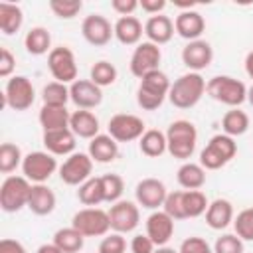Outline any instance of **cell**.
<instances>
[{"mask_svg":"<svg viewBox=\"0 0 253 253\" xmlns=\"http://www.w3.org/2000/svg\"><path fill=\"white\" fill-rule=\"evenodd\" d=\"M87 154L93 158V162L109 164L119 156V142L111 134H97L95 138L89 140Z\"/></svg>","mask_w":253,"mask_h":253,"instance_id":"obj_24","label":"cell"},{"mask_svg":"<svg viewBox=\"0 0 253 253\" xmlns=\"http://www.w3.org/2000/svg\"><path fill=\"white\" fill-rule=\"evenodd\" d=\"M107 134H111L117 142H132L144 134V121L130 113H117L109 119Z\"/></svg>","mask_w":253,"mask_h":253,"instance_id":"obj_12","label":"cell"},{"mask_svg":"<svg viewBox=\"0 0 253 253\" xmlns=\"http://www.w3.org/2000/svg\"><path fill=\"white\" fill-rule=\"evenodd\" d=\"M237 154V142L235 138L219 132L210 138V142L200 152V164L206 170H219L227 162H231Z\"/></svg>","mask_w":253,"mask_h":253,"instance_id":"obj_5","label":"cell"},{"mask_svg":"<svg viewBox=\"0 0 253 253\" xmlns=\"http://www.w3.org/2000/svg\"><path fill=\"white\" fill-rule=\"evenodd\" d=\"M162 210H164V211H166L174 221L188 219V217H186V211H184V190L168 192V196H166V200H164Z\"/></svg>","mask_w":253,"mask_h":253,"instance_id":"obj_43","label":"cell"},{"mask_svg":"<svg viewBox=\"0 0 253 253\" xmlns=\"http://www.w3.org/2000/svg\"><path fill=\"white\" fill-rule=\"evenodd\" d=\"M174 22L164 16V14H158V16H150L146 22H144V36L148 38V42L156 43V45H164L172 40L174 36Z\"/></svg>","mask_w":253,"mask_h":253,"instance_id":"obj_23","label":"cell"},{"mask_svg":"<svg viewBox=\"0 0 253 253\" xmlns=\"http://www.w3.org/2000/svg\"><path fill=\"white\" fill-rule=\"evenodd\" d=\"M233 227L237 237H241L243 241H253V206L241 210L233 217Z\"/></svg>","mask_w":253,"mask_h":253,"instance_id":"obj_41","label":"cell"},{"mask_svg":"<svg viewBox=\"0 0 253 253\" xmlns=\"http://www.w3.org/2000/svg\"><path fill=\"white\" fill-rule=\"evenodd\" d=\"M174 30L180 38L188 40V42H196L200 40V36L206 30V20L198 10H182L176 20H174Z\"/></svg>","mask_w":253,"mask_h":253,"instance_id":"obj_20","label":"cell"},{"mask_svg":"<svg viewBox=\"0 0 253 253\" xmlns=\"http://www.w3.org/2000/svg\"><path fill=\"white\" fill-rule=\"evenodd\" d=\"M69 97H71V103L77 109L91 111V109L101 105L103 89L99 85H95L91 79H77L69 85Z\"/></svg>","mask_w":253,"mask_h":253,"instance_id":"obj_17","label":"cell"},{"mask_svg":"<svg viewBox=\"0 0 253 253\" xmlns=\"http://www.w3.org/2000/svg\"><path fill=\"white\" fill-rule=\"evenodd\" d=\"M57 168V160L53 154L47 150H34L24 156L22 162V174L32 182V184H45Z\"/></svg>","mask_w":253,"mask_h":253,"instance_id":"obj_8","label":"cell"},{"mask_svg":"<svg viewBox=\"0 0 253 253\" xmlns=\"http://www.w3.org/2000/svg\"><path fill=\"white\" fill-rule=\"evenodd\" d=\"M32 184L26 176H6L0 186V208L6 213H16L28 208Z\"/></svg>","mask_w":253,"mask_h":253,"instance_id":"obj_6","label":"cell"},{"mask_svg":"<svg viewBox=\"0 0 253 253\" xmlns=\"http://www.w3.org/2000/svg\"><path fill=\"white\" fill-rule=\"evenodd\" d=\"M146 235L156 247H164L174 235V219L164 210H154L146 217Z\"/></svg>","mask_w":253,"mask_h":253,"instance_id":"obj_19","label":"cell"},{"mask_svg":"<svg viewBox=\"0 0 253 253\" xmlns=\"http://www.w3.org/2000/svg\"><path fill=\"white\" fill-rule=\"evenodd\" d=\"M113 30H115L117 42L123 45H138L144 34V26L136 16H121L113 24Z\"/></svg>","mask_w":253,"mask_h":253,"instance_id":"obj_22","label":"cell"},{"mask_svg":"<svg viewBox=\"0 0 253 253\" xmlns=\"http://www.w3.org/2000/svg\"><path fill=\"white\" fill-rule=\"evenodd\" d=\"M81 36L87 43H91L95 47H103L111 42V38H115V30L105 16L89 14L81 22Z\"/></svg>","mask_w":253,"mask_h":253,"instance_id":"obj_15","label":"cell"},{"mask_svg":"<svg viewBox=\"0 0 253 253\" xmlns=\"http://www.w3.org/2000/svg\"><path fill=\"white\" fill-rule=\"evenodd\" d=\"M154 253H178L176 249H172V247H168V245H164V247H156V251Z\"/></svg>","mask_w":253,"mask_h":253,"instance_id":"obj_54","label":"cell"},{"mask_svg":"<svg viewBox=\"0 0 253 253\" xmlns=\"http://www.w3.org/2000/svg\"><path fill=\"white\" fill-rule=\"evenodd\" d=\"M138 148L144 156L148 158H160L164 152H168V144H166V132L158 130V128H148L144 130V134L138 138Z\"/></svg>","mask_w":253,"mask_h":253,"instance_id":"obj_30","label":"cell"},{"mask_svg":"<svg viewBox=\"0 0 253 253\" xmlns=\"http://www.w3.org/2000/svg\"><path fill=\"white\" fill-rule=\"evenodd\" d=\"M138 8H142V12H146L150 16H158L166 8V0H140Z\"/></svg>","mask_w":253,"mask_h":253,"instance_id":"obj_50","label":"cell"},{"mask_svg":"<svg viewBox=\"0 0 253 253\" xmlns=\"http://www.w3.org/2000/svg\"><path fill=\"white\" fill-rule=\"evenodd\" d=\"M233 206L229 200L225 198H217L213 202H210L208 210H206V223L219 231V229H225L229 223H233Z\"/></svg>","mask_w":253,"mask_h":253,"instance_id":"obj_26","label":"cell"},{"mask_svg":"<svg viewBox=\"0 0 253 253\" xmlns=\"http://www.w3.org/2000/svg\"><path fill=\"white\" fill-rule=\"evenodd\" d=\"M42 142L45 150L53 156H69L75 152L77 146V136L71 132V128H61V130H47L42 136Z\"/></svg>","mask_w":253,"mask_h":253,"instance_id":"obj_21","label":"cell"},{"mask_svg":"<svg viewBox=\"0 0 253 253\" xmlns=\"http://www.w3.org/2000/svg\"><path fill=\"white\" fill-rule=\"evenodd\" d=\"M117 75H119V73H117V67H115L111 61H105V59L93 63V67H91V71H89V79H91L95 85H99L101 89L113 85V83L117 81Z\"/></svg>","mask_w":253,"mask_h":253,"instance_id":"obj_38","label":"cell"},{"mask_svg":"<svg viewBox=\"0 0 253 253\" xmlns=\"http://www.w3.org/2000/svg\"><path fill=\"white\" fill-rule=\"evenodd\" d=\"M42 101H43V105H49V107H65L67 101H71L69 87L65 83L51 81V83L43 85V89H42Z\"/></svg>","mask_w":253,"mask_h":253,"instance_id":"obj_36","label":"cell"},{"mask_svg":"<svg viewBox=\"0 0 253 253\" xmlns=\"http://www.w3.org/2000/svg\"><path fill=\"white\" fill-rule=\"evenodd\" d=\"M247 103H249V105L253 107V85H251V87L247 89Z\"/></svg>","mask_w":253,"mask_h":253,"instance_id":"obj_55","label":"cell"},{"mask_svg":"<svg viewBox=\"0 0 253 253\" xmlns=\"http://www.w3.org/2000/svg\"><path fill=\"white\" fill-rule=\"evenodd\" d=\"M0 253H28L26 247L18 241V239H10V237H4L0 241Z\"/></svg>","mask_w":253,"mask_h":253,"instance_id":"obj_51","label":"cell"},{"mask_svg":"<svg viewBox=\"0 0 253 253\" xmlns=\"http://www.w3.org/2000/svg\"><path fill=\"white\" fill-rule=\"evenodd\" d=\"M69 128L75 136L79 138H95L99 134V119L95 117V113L85 111V109H77L75 113H71L69 119Z\"/></svg>","mask_w":253,"mask_h":253,"instance_id":"obj_27","label":"cell"},{"mask_svg":"<svg viewBox=\"0 0 253 253\" xmlns=\"http://www.w3.org/2000/svg\"><path fill=\"white\" fill-rule=\"evenodd\" d=\"M91 172H93V158L87 152H73L59 166V178L67 186H81L91 178Z\"/></svg>","mask_w":253,"mask_h":253,"instance_id":"obj_13","label":"cell"},{"mask_svg":"<svg viewBox=\"0 0 253 253\" xmlns=\"http://www.w3.org/2000/svg\"><path fill=\"white\" fill-rule=\"evenodd\" d=\"M166 196H168V190H166L164 182L158 178H142L134 188L136 204L146 210H152V211L164 206Z\"/></svg>","mask_w":253,"mask_h":253,"instance_id":"obj_16","label":"cell"},{"mask_svg":"<svg viewBox=\"0 0 253 253\" xmlns=\"http://www.w3.org/2000/svg\"><path fill=\"white\" fill-rule=\"evenodd\" d=\"M160 61H162V51H160V45L152 43V42H140L132 55H130V73L138 79H142L144 75L160 69Z\"/></svg>","mask_w":253,"mask_h":253,"instance_id":"obj_11","label":"cell"},{"mask_svg":"<svg viewBox=\"0 0 253 253\" xmlns=\"http://www.w3.org/2000/svg\"><path fill=\"white\" fill-rule=\"evenodd\" d=\"M24 47L30 55H45L53 49L51 47V34L42 26L30 28L26 38H24Z\"/></svg>","mask_w":253,"mask_h":253,"instance_id":"obj_31","label":"cell"},{"mask_svg":"<svg viewBox=\"0 0 253 253\" xmlns=\"http://www.w3.org/2000/svg\"><path fill=\"white\" fill-rule=\"evenodd\" d=\"M69 119L71 113L65 107H49V105H42L38 121L43 128V132L47 130H61V128H69Z\"/></svg>","mask_w":253,"mask_h":253,"instance_id":"obj_28","label":"cell"},{"mask_svg":"<svg viewBox=\"0 0 253 253\" xmlns=\"http://www.w3.org/2000/svg\"><path fill=\"white\" fill-rule=\"evenodd\" d=\"M247 128H249V115L241 109H229L221 119V130L231 138L245 134Z\"/></svg>","mask_w":253,"mask_h":253,"instance_id":"obj_34","label":"cell"},{"mask_svg":"<svg viewBox=\"0 0 253 253\" xmlns=\"http://www.w3.org/2000/svg\"><path fill=\"white\" fill-rule=\"evenodd\" d=\"M55 194L49 186L45 184H32L30 190V200H28V210L36 215H49L55 210Z\"/></svg>","mask_w":253,"mask_h":253,"instance_id":"obj_25","label":"cell"},{"mask_svg":"<svg viewBox=\"0 0 253 253\" xmlns=\"http://www.w3.org/2000/svg\"><path fill=\"white\" fill-rule=\"evenodd\" d=\"M99 253H125L126 251V241L121 233H107L101 243H99Z\"/></svg>","mask_w":253,"mask_h":253,"instance_id":"obj_45","label":"cell"},{"mask_svg":"<svg viewBox=\"0 0 253 253\" xmlns=\"http://www.w3.org/2000/svg\"><path fill=\"white\" fill-rule=\"evenodd\" d=\"M178 253H213V247H210V243L204 237H188L180 243Z\"/></svg>","mask_w":253,"mask_h":253,"instance_id":"obj_46","label":"cell"},{"mask_svg":"<svg viewBox=\"0 0 253 253\" xmlns=\"http://www.w3.org/2000/svg\"><path fill=\"white\" fill-rule=\"evenodd\" d=\"M36 253H63V251H61V249L51 241V243H43V245H40Z\"/></svg>","mask_w":253,"mask_h":253,"instance_id":"obj_52","label":"cell"},{"mask_svg":"<svg viewBox=\"0 0 253 253\" xmlns=\"http://www.w3.org/2000/svg\"><path fill=\"white\" fill-rule=\"evenodd\" d=\"M36 101V91L26 75H14L4 87V105L12 111H28Z\"/></svg>","mask_w":253,"mask_h":253,"instance_id":"obj_9","label":"cell"},{"mask_svg":"<svg viewBox=\"0 0 253 253\" xmlns=\"http://www.w3.org/2000/svg\"><path fill=\"white\" fill-rule=\"evenodd\" d=\"M71 225L85 237H105L111 229L109 211L101 208H83L73 213Z\"/></svg>","mask_w":253,"mask_h":253,"instance_id":"obj_7","label":"cell"},{"mask_svg":"<svg viewBox=\"0 0 253 253\" xmlns=\"http://www.w3.org/2000/svg\"><path fill=\"white\" fill-rule=\"evenodd\" d=\"M130 253H154L156 251V245L152 243V239L144 233H138V235H134L132 239H130Z\"/></svg>","mask_w":253,"mask_h":253,"instance_id":"obj_47","label":"cell"},{"mask_svg":"<svg viewBox=\"0 0 253 253\" xmlns=\"http://www.w3.org/2000/svg\"><path fill=\"white\" fill-rule=\"evenodd\" d=\"M53 243L63 251V253H79L85 243V235H81L73 225L61 227L53 233Z\"/></svg>","mask_w":253,"mask_h":253,"instance_id":"obj_35","label":"cell"},{"mask_svg":"<svg viewBox=\"0 0 253 253\" xmlns=\"http://www.w3.org/2000/svg\"><path fill=\"white\" fill-rule=\"evenodd\" d=\"M245 73L249 75V79H253V49L245 55Z\"/></svg>","mask_w":253,"mask_h":253,"instance_id":"obj_53","label":"cell"},{"mask_svg":"<svg viewBox=\"0 0 253 253\" xmlns=\"http://www.w3.org/2000/svg\"><path fill=\"white\" fill-rule=\"evenodd\" d=\"M204 93H206V79L200 73L188 71L170 85L168 101L176 109H192L202 101Z\"/></svg>","mask_w":253,"mask_h":253,"instance_id":"obj_3","label":"cell"},{"mask_svg":"<svg viewBox=\"0 0 253 253\" xmlns=\"http://www.w3.org/2000/svg\"><path fill=\"white\" fill-rule=\"evenodd\" d=\"M24 156L18 144L14 142H2L0 146V172L2 174H12L18 166H22Z\"/></svg>","mask_w":253,"mask_h":253,"instance_id":"obj_37","label":"cell"},{"mask_svg":"<svg viewBox=\"0 0 253 253\" xmlns=\"http://www.w3.org/2000/svg\"><path fill=\"white\" fill-rule=\"evenodd\" d=\"M211 59H213V49L206 40L188 42L182 49V63L194 73L208 69L211 65Z\"/></svg>","mask_w":253,"mask_h":253,"instance_id":"obj_18","label":"cell"},{"mask_svg":"<svg viewBox=\"0 0 253 253\" xmlns=\"http://www.w3.org/2000/svg\"><path fill=\"white\" fill-rule=\"evenodd\" d=\"M109 219H111V229L115 233H130L138 227L140 223V210L134 202L128 200H119L111 204L109 210Z\"/></svg>","mask_w":253,"mask_h":253,"instance_id":"obj_14","label":"cell"},{"mask_svg":"<svg viewBox=\"0 0 253 253\" xmlns=\"http://www.w3.org/2000/svg\"><path fill=\"white\" fill-rule=\"evenodd\" d=\"M47 67L49 73L55 81L59 83H73L77 81V61H75V53L65 47V45H57L47 53Z\"/></svg>","mask_w":253,"mask_h":253,"instance_id":"obj_10","label":"cell"},{"mask_svg":"<svg viewBox=\"0 0 253 253\" xmlns=\"http://www.w3.org/2000/svg\"><path fill=\"white\" fill-rule=\"evenodd\" d=\"M103 182V192H105V202L107 204H115L121 200L123 192H125V180L119 174H103L101 176Z\"/></svg>","mask_w":253,"mask_h":253,"instance_id":"obj_40","label":"cell"},{"mask_svg":"<svg viewBox=\"0 0 253 253\" xmlns=\"http://www.w3.org/2000/svg\"><path fill=\"white\" fill-rule=\"evenodd\" d=\"M166 144L170 156L188 162V158H192V154L196 152V144H198L196 125L186 119H178L170 123L166 130Z\"/></svg>","mask_w":253,"mask_h":253,"instance_id":"obj_1","label":"cell"},{"mask_svg":"<svg viewBox=\"0 0 253 253\" xmlns=\"http://www.w3.org/2000/svg\"><path fill=\"white\" fill-rule=\"evenodd\" d=\"M24 24V12L18 4L0 2V30L6 36H14Z\"/></svg>","mask_w":253,"mask_h":253,"instance_id":"obj_32","label":"cell"},{"mask_svg":"<svg viewBox=\"0 0 253 253\" xmlns=\"http://www.w3.org/2000/svg\"><path fill=\"white\" fill-rule=\"evenodd\" d=\"M170 79L164 71L156 69L148 75H144L136 87V103L144 111H156L162 107V103L168 99L170 93Z\"/></svg>","mask_w":253,"mask_h":253,"instance_id":"obj_2","label":"cell"},{"mask_svg":"<svg viewBox=\"0 0 253 253\" xmlns=\"http://www.w3.org/2000/svg\"><path fill=\"white\" fill-rule=\"evenodd\" d=\"M83 8L81 0H49V10L59 20H73Z\"/></svg>","mask_w":253,"mask_h":253,"instance_id":"obj_42","label":"cell"},{"mask_svg":"<svg viewBox=\"0 0 253 253\" xmlns=\"http://www.w3.org/2000/svg\"><path fill=\"white\" fill-rule=\"evenodd\" d=\"M213 253H243V239L235 233H223L215 239Z\"/></svg>","mask_w":253,"mask_h":253,"instance_id":"obj_44","label":"cell"},{"mask_svg":"<svg viewBox=\"0 0 253 253\" xmlns=\"http://www.w3.org/2000/svg\"><path fill=\"white\" fill-rule=\"evenodd\" d=\"M210 202L202 190H184V211L186 217H200L206 213Z\"/></svg>","mask_w":253,"mask_h":253,"instance_id":"obj_39","label":"cell"},{"mask_svg":"<svg viewBox=\"0 0 253 253\" xmlns=\"http://www.w3.org/2000/svg\"><path fill=\"white\" fill-rule=\"evenodd\" d=\"M176 180L184 190H200L206 184V168L200 162H184L178 172Z\"/></svg>","mask_w":253,"mask_h":253,"instance_id":"obj_29","label":"cell"},{"mask_svg":"<svg viewBox=\"0 0 253 253\" xmlns=\"http://www.w3.org/2000/svg\"><path fill=\"white\" fill-rule=\"evenodd\" d=\"M206 93L213 101L227 105L231 109H237L239 105H243L247 101L245 83L231 75H215L210 81H206Z\"/></svg>","mask_w":253,"mask_h":253,"instance_id":"obj_4","label":"cell"},{"mask_svg":"<svg viewBox=\"0 0 253 253\" xmlns=\"http://www.w3.org/2000/svg\"><path fill=\"white\" fill-rule=\"evenodd\" d=\"M77 200L85 208H97L99 204L105 202V192H103V182L101 176H91L87 182H83L77 190Z\"/></svg>","mask_w":253,"mask_h":253,"instance_id":"obj_33","label":"cell"},{"mask_svg":"<svg viewBox=\"0 0 253 253\" xmlns=\"http://www.w3.org/2000/svg\"><path fill=\"white\" fill-rule=\"evenodd\" d=\"M14 67H16V57H14V53H12L8 47H2V49H0V77L8 79V77L12 75V71H14Z\"/></svg>","mask_w":253,"mask_h":253,"instance_id":"obj_48","label":"cell"},{"mask_svg":"<svg viewBox=\"0 0 253 253\" xmlns=\"http://www.w3.org/2000/svg\"><path fill=\"white\" fill-rule=\"evenodd\" d=\"M111 8L119 16H132V12L138 8V0H113Z\"/></svg>","mask_w":253,"mask_h":253,"instance_id":"obj_49","label":"cell"}]
</instances>
